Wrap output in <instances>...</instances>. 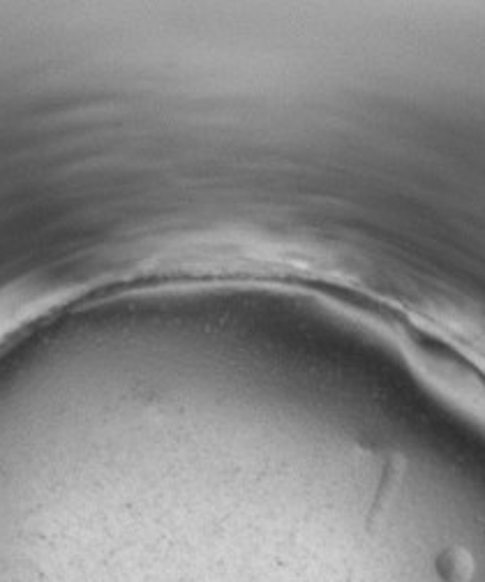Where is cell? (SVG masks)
<instances>
[{"label": "cell", "instance_id": "obj_1", "mask_svg": "<svg viewBox=\"0 0 485 582\" xmlns=\"http://www.w3.org/2000/svg\"><path fill=\"white\" fill-rule=\"evenodd\" d=\"M439 571L447 580L464 582L472 576V560H469V554L463 553V550H448V553L444 554V560L439 561Z\"/></svg>", "mask_w": 485, "mask_h": 582}]
</instances>
